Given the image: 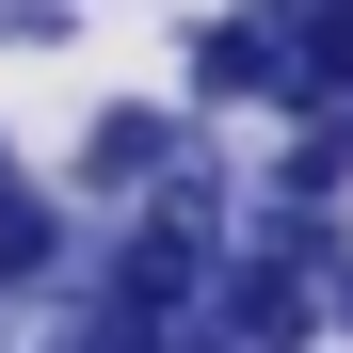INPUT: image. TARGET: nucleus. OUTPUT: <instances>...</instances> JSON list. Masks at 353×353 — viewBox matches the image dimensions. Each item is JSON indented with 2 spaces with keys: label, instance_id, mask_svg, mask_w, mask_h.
Listing matches in <instances>:
<instances>
[{
  "label": "nucleus",
  "instance_id": "nucleus-6",
  "mask_svg": "<svg viewBox=\"0 0 353 353\" xmlns=\"http://www.w3.org/2000/svg\"><path fill=\"white\" fill-rule=\"evenodd\" d=\"M0 176H17V129H0Z\"/></svg>",
  "mask_w": 353,
  "mask_h": 353
},
{
  "label": "nucleus",
  "instance_id": "nucleus-1",
  "mask_svg": "<svg viewBox=\"0 0 353 353\" xmlns=\"http://www.w3.org/2000/svg\"><path fill=\"white\" fill-rule=\"evenodd\" d=\"M176 145H193V112H176V97H97V112H81V145H65L81 225H129L161 176H176Z\"/></svg>",
  "mask_w": 353,
  "mask_h": 353
},
{
  "label": "nucleus",
  "instance_id": "nucleus-5",
  "mask_svg": "<svg viewBox=\"0 0 353 353\" xmlns=\"http://www.w3.org/2000/svg\"><path fill=\"white\" fill-rule=\"evenodd\" d=\"M321 353H353V241L321 257Z\"/></svg>",
  "mask_w": 353,
  "mask_h": 353
},
{
  "label": "nucleus",
  "instance_id": "nucleus-7",
  "mask_svg": "<svg viewBox=\"0 0 353 353\" xmlns=\"http://www.w3.org/2000/svg\"><path fill=\"white\" fill-rule=\"evenodd\" d=\"M273 17H305V0H273Z\"/></svg>",
  "mask_w": 353,
  "mask_h": 353
},
{
  "label": "nucleus",
  "instance_id": "nucleus-4",
  "mask_svg": "<svg viewBox=\"0 0 353 353\" xmlns=\"http://www.w3.org/2000/svg\"><path fill=\"white\" fill-rule=\"evenodd\" d=\"M32 48H81V0H0V65H32Z\"/></svg>",
  "mask_w": 353,
  "mask_h": 353
},
{
  "label": "nucleus",
  "instance_id": "nucleus-2",
  "mask_svg": "<svg viewBox=\"0 0 353 353\" xmlns=\"http://www.w3.org/2000/svg\"><path fill=\"white\" fill-rule=\"evenodd\" d=\"M273 48H289V17L273 0H209V17H176V112H273Z\"/></svg>",
  "mask_w": 353,
  "mask_h": 353
},
{
  "label": "nucleus",
  "instance_id": "nucleus-3",
  "mask_svg": "<svg viewBox=\"0 0 353 353\" xmlns=\"http://www.w3.org/2000/svg\"><path fill=\"white\" fill-rule=\"evenodd\" d=\"M305 112H353V0H305L273 48V129H305Z\"/></svg>",
  "mask_w": 353,
  "mask_h": 353
}]
</instances>
